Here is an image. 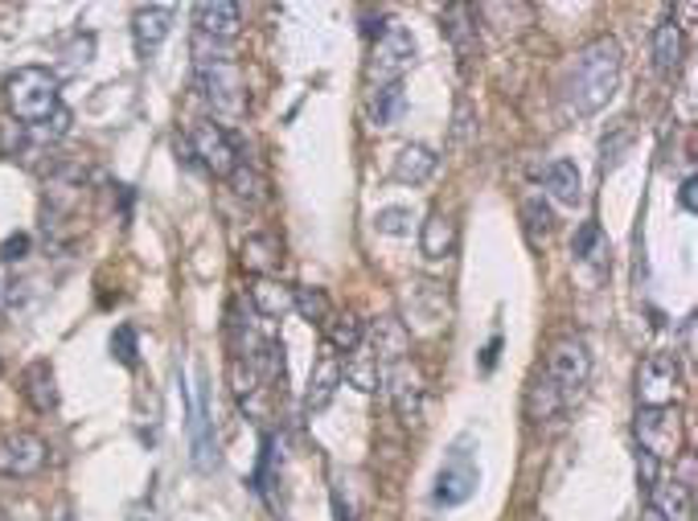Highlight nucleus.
<instances>
[{"instance_id": "f257e3e1", "label": "nucleus", "mask_w": 698, "mask_h": 521, "mask_svg": "<svg viewBox=\"0 0 698 521\" xmlns=\"http://www.w3.org/2000/svg\"><path fill=\"white\" fill-rule=\"evenodd\" d=\"M620 42L617 37H596L587 42L575 62H571L568 79H563V107L575 119H587L596 115L600 107H608V99L617 95L620 82Z\"/></svg>"}, {"instance_id": "f03ea898", "label": "nucleus", "mask_w": 698, "mask_h": 521, "mask_svg": "<svg viewBox=\"0 0 698 521\" xmlns=\"http://www.w3.org/2000/svg\"><path fill=\"white\" fill-rule=\"evenodd\" d=\"M194 70H197V91L210 99V107L218 115H239L243 112V79H239V66L230 58V49L222 42L210 37H197L194 42Z\"/></svg>"}, {"instance_id": "7ed1b4c3", "label": "nucleus", "mask_w": 698, "mask_h": 521, "mask_svg": "<svg viewBox=\"0 0 698 521\" xmlns=\"http://www.w3.org/2000/svg\"><path fill=\"white\" fill-rule=\"evenodd\" d=\"M4 99L21 124H46L58 112V74H49L46 66H21L4 82Z\"/></svg>"}, {"instance_id": "20e7f679", "label": "nucleus", "mask_w": 698, "mask_h": 521, "mask_svg": "<svg viewBox=\"0 0 698 521\" xmlns=\"http://www.w3.org/2000/svg\"><path fill=\"white\" fill-rule=\"evenodd\" d=\"M481 485V468H477V448H472V436H460L453 443L448 460L439 464L436 473V501L439 506H465L472 493Z\"/></svg>"}, {"instance_id": "39448f33", "label": "nucleus", "mask_w": 698, "mask_h": 521, "mask_svg": "<svg viewBox=\"0 0 698 521\" xmlns=\"http://www.w3.org/2000/svg\"><path fill=\"white\" fill-rule=\"evenodd\" d=\"M547 378H551L559 394L568 398V407L584 394L587 378H592V349H587L584 337H563V341L551 345V354H547Z\"/></svg>"}, {"instance_id": "423d86ee", "label": "nucleus", "mask_w": 698, "mask_h": 521, "mask_svg": "<svg viewBox=\"0 0 698 521\" xmlns=\"http://www.w3.org/2000/svg\"><path fill=\"white\" fill-rule=\"evenodd\" d=\"M637 452H650L653 460H670L683 452V415L674 407H641L637 415Z\"/></svg>"}, {"instance_id": "0eeeda50", "label": "nucleus", "mask_w": 698, "mask_h": 521, "mask_svg": "<svg viewBox=\"0 0 698 521\" xmlns=\"http://www.w3.org/2000/svg\"><path fill=\"white\" fill-rule=\"evenodd\" d=\"M415 62V37L403 30L399 21H387V30L374 37L370 49V79L378 82H399Z\"/></svg>"}, {"instance_id": "6e6552de", "label": "nucleus", "mask_w": 698, "mask_h": 521, "mask_svg": "<svg viewBox=\"0 0 698 521\" xmlns=\"http://www.w3.org/2000/svg\"><path fill=\"white\" fill-rule=\"evenodd\" d=\"M683 382L678 354H650L637 370V398L641 407H674V394Z\"/></svg>"}, {"instance_id": "1a4fd4ad", "label": "nucleus", "mask_w": 698, "mask_h": 521, "mask_svg": "<svg viewBox=\"0 0 698 521\" xmlns=\"http://www.w3.org/2000/svg\"><path fill=\"white\" fill-rule=\"evenodd\" d=\"M190 452H194L197 473H214V468H218V436H214L210 391H206V382H197L194 394H190Z\"/></svg>"}, {"instance_id": "9d476101", "label": "nucleus", "mask_w": 698, "mask_h": 521, "mask_svg": "<svg viewBox=\"0 0 698 521\" xmlns=\"http://www.w3.org/2000/svg\"><path fill=\"white\" fill-rule=\"evenodd\" d=\"M190 144H194V157L210 169L214 177H230V173L239 169V161H243L234 136H230L222 124H214V119H206V124H197V128L190 131Z\"/></svg>"}, {"instance_id": "9b49d317", "label": "nucleus", "mask_w": 698, "mask_h": 521, "mask_svg": "<svg viewBox=\"0 0 698 521\" xmlns=\"http://www.w3.org/2000/svg\"><path fill=\"white\" fill-rule=\"evenodd\" d=\"M46 456H49L46 440H37L33 431H9V436H0V476H16V481L37 476L46 468Z\"/></svg>"}, {"instance_id": "f8f14e48", "label": "nucleus", "mask_w": 698, "mask_h": 521, "mask_svg": "<svg viewBox=\"0 0 698 521\" xmlns=\"http://www.w3.org/2000/svg\"><path fill=\"white\" fill-rule=\"evenodd\" d=\"M387 394H390V403H394V415H399L407 427H420L423 424V410H427V391H423L420 370H411L407 361L390 366V370H387Z\"/></svg>"}, {"instance_id": "ddd939ff", "label": "nucleus", "mask_w": 698, "mask_h": 521, "mask_svg": "<svg viewBox=\"0 0 698 521\" xmlns=\"http://www.w3.org/2000/svg\"><path fill=\"white\" fill-rule=\"evenodd\" d=\"M362 345H366L374 358L390 370V366L407 361V354H411V333H407V325L399 321V316H378V321L366 328Z\"/></svg>"}, {"instance_id": "4468645a", "label": "nucleus", "mask_w": 698, "mask_h": 521, "mask_svg": "<svg viewBox=\"0 0 698 521\" xmlns=\"http://www.w3.org/2000/svg\"><path fill=\"white\" fill-rule=\"evenodd\" d=\"M169 33H173V9H169V4L136 9V16H131V42H136V54H140V58H152V54L164 46Z\"/></svg>"}, {"instance_id": "2eb2a0df", "label": "nucleus", "mask_w": 698, "mask_h": 521, "mask_svg": "<svg viewBox=\"0 0 698 521\" xmlns=\"http://www.w3.org/2000/svg\"><path fill=\"white\" fill-rule=\"evenodd\" d=\"M197 37H214V42H230L234 33L243 30V9L230 0H206L194 9Z\"/></svg>"}, {"instance_id": "dca6fc26", "label": "nucleus", "mask_w": 698, "mask_h": 521, "mask_svg": "<svg viewBox=\"0 0 698 521\" xmlns=\"http://www.w3.org/2000/svg\"><path fill=\"white\" fill-rule=\"evenodd\" d=\"M439 25H444V37L453 42V54L460 58V70H469L472 58H477V25H472V9L469 4H448L444 16H439Z\"/></svg>"}, {"instance_id": "f3484780", "label": "nucleus", "mask_w": 698, "mask_h": 521, "mask_svg": "<svg viewBox=\"0 0 698 521\" xmlns=\"http://www.w3.org/2000/svg\"><path fill=\"white\" fill-rule=\"evenodd\" d=\"M21 394H25V403H30L37 415L58 410V374H54V366H49V361H33V366H25V374H21Z\"/></svg>"}, {"instance_id": "a211bd4d", "label": "nucleus", "mask_w": 698, "mask_h": 521, "mask_svg": "<svg viewBox=\"0 0 698 521\" xmlns=\"http://www.w3.org/2000/svg\"><path fill=\"white\" fill-rule=\"evenodd\" d=\"M337 386H342V361H337V354L329 349V354H321V361L312 366L309 394H305V410H309V415H321V410L333 403Z\"/></svg>"}, {"instance_id": "6ab92c4d", "label": "nucleus", "mask_w": 698, "mask_h": 521, "mask_svg": "<svg viewBox=\"0 0 698 521\" xmlns=\"http://www.w3.org/2000/svg\"><path fill=\"white\" fill-rule=\"evenodd\" d=\"M563 410H568V398H563L559 386L547 378V370H538V374L530 378V386H526V419H530V424H547V419H559Z\"/></svg>"}, {"instance_id": "aec40b11", "label": "nucleus", "mask_w": 698, "mask_h": 521, "mask_svg": "<svg viewBox=\"0 0 698 521\" xmlns=\"http://www.w3.org/2000/svg\"><path fill=\"white\" fill-rule=\"evenodd\" d=\"M342 382L357 386L362 394H374V391H387V366L374 358L366 345H357L354 354L345 358L342 366Z\"/></svg>"}, {"instance_id": "412c9836", "label": "nucleus", "mask_w": 698, "mask_h": 521, "mask_svg": "<svg viewBox=\"0 0 698 521\" xmlns=\"http://www.w3.org/2000/svg\"><path fill=\"white\" fill-rule=\"evenodd\" d=\"M650 506L670 521H690L695 518V489L686 481H657V489L650 493Z\"/></svg>"}, {"instance_id": "4be33fe9", "label": "nucleus", "mask_w": 698, "mask_h": 521, "mask_svg": "<svg viewBox=\"0 0 698 521\" xmlns=\"http://www.w3.org/2000/svg\"><path fill=\"white\" fill-rule=\"evenodd\" d=\"M436 169H439V157L427 144H403L390 173H394V181H403V185H423Z\"/></svg>"}, {"instance_id": "5701e85b", "label": "nucleus", "mask_w": 698, "mask_h": 521, "mask_svg": "<svg viewBox=\"0 0 698 521\" xmlns=\"http://www.w3.org/2000/svg\"><path fill=\"white\" fill-rule=\"evenodd\" d=\"M251 304L267 321H284L293 312V288H284L279 279H255L251 283Z\"/></svg>"}, {"instance_id": "b1692460", "label": "nucleus", "mask_w": 698, "mask_h": 521, "mask_svg": "<svg viewBox=\"0 0 698 521\" xmlns=\"http://www.w3.org/2000/svg\"><path fill=\"white\" fill-rule=\"evenodd\" d=\"M653 66H657V74H674L683 66V25L678 21H662L653 30Z\"/></svg>"}, {"instance_id": "393cba45", "label": "nucleus", "mask_w": 698, "mask_h": 521, "mask_svg": "<svg viewBox=\"0 0 698 521\" xmlns=\"http://www.w3.org/2000/svg\"><path fill=\"white\" fill-rule=\"evenodd\" d=\"M542 185H547L554 201H563V206H575V201L584 197V181H580V169L571 161L547 164V169H542Z\"/></svg>"}, {"instance_id": "a878e982", "label": "nucleus", "mask_w": 698, "mask_h": 521, "mask_svg": "<svg viewBox=\"0 0 698 521\" xmlns=\"http://www.w3.org/2000/svg\"><path fill=\"white\" fill-rule=\"evenodd\" d=\"M325 337L333 354H354L362 337H366V321L357 312H333L325 321Z\"/></svg>"}, {"instance_id": "bb28decb", "label": "nucleus", "mask_w": 698, "mask_h": 521, "mask_svg": "<svg viewBox=\"0 0 698 521\" xmlns=\"http://www.w3.org/2000/svg\"><path fill=\"white\" fill-rule=\"evenodd\" d=\"M420 246L427 259H448L456 246V227L453 218H444L439 210L427 213V222H423V234H420Z\"/></svg>"}, {"instance_id": "cd10ccee", "label": "nucleus", "mask_w": 698, "mask_h": 521, "mask_svg": "<svg viewBox=\"0 0 698 521\" xmlns=\"http://www.w3.org/2000/svg\"><path fill=\"white\" fill-rule=\"evenodd\" d=\"M279 259H284V255H279V239H272V234H251L243 243V267L255 271L260 279H272Z\"/></svg>"}, {"instance_id": "c85d7f7f", "label": "nucleus", "mask_w": 698, "mask_h": 521, "mask_svg": "<svg viewBox=\"0 0 698 521\" xmlns=\"http://www.w3.org/2000/svg\"><path fill=\"white\" fill-rule=\"evenodd\" d=\"M227 181H230V189L243 197V201H251V206H263V201H267V181H263V173L255 164L239 161V169H234Z\"/></svg>"}, {"instance_id": "c756f323", "label": "nucleus", "mask_w": 698, "mask_h": 521, "mask_svg": "<svg viewBox=\"0 0 698 521\" xmlns=\"http://www.w3.org/2000/svg\"><path fill=\"white\" fill-rule=\"evenodd\" d=\"M293 309L312 321V325H325L329 316H333V304H329L325 288H293Z\"/></svg>"}, {"instance_id": "7c9ffc66", "label": "nucleus", "mask_w": 698, "mask_h": 521, "mask_svg": "<svg viewBox=\"0 0 698 521\" xmlns=\"http://www.w3.org/2000/svg\"><path fill=\"white\" fill-rule=\"evenodd\" d=\"M403 112H407L403 82H387V86H378V95H374V119H378V124H394Z\"/></svg>"}, {"instance_id": "2f4dec72", "label": "nucleus", "mask_w": 698, "mask_h": 521, "mask_svg": "<svg viewBox=\"0 0 698 521\" xmlns=\"http://www.w3.org/2000/svg\"><path fill=\"white\" fill-rule=\"evenodd\" d=\"M608 255V243H604V230L596 222H584L580 234H575V259L584 263H600Z\"/></svg>"}, {"instance_id": "473e14b6", "label": "nucleus", "mask_w": 698, "mask_h": 521, "mask_svg": "<svg viewBox=\"0 0 698 521\" xmlns=\"http://www.w3.org/2000/svg\"><path fill=\"white\" fill-rule=\"evenodd\" d=\"M522 218H526V234H530V243H538V239H547V234H551V206H547L542 197H530V201L522 206Z\"/></svg>"}, {"instance_id": "72a5a7b5", "label": "nucleus", "mask_w": 698, "mask_h": 521, "mask_svg": "<svg viewBox=\"0 0 698 521\" xmlns=\"http://www.w3.org/2000/svg\"><path fill=\"white\" fill-rule=\"evenodd\" d=\"M136 354H140V341H136V328L131 325H119L112 333V358L119 361V366H136Z\"/></svg>"}, {"instance_id": "f704fd0d", "label": "nucleus", "mask_w": 698, "mask_h": 521, "mask_svg": "<svg viewBox=\"0 0 698 521\" xmlns=\"http://www.w3.org/2000/svg\"><path fill=\"white\" fill-rule=\"evenodd\" d=\"M374 227L382 230V234H411V210H403V206L378 210L374 213Z\"/></svg>"}, {"instance_id": "c9c22d12", "label": "nucleus", "mask_w": 698, "mask_h": 521, "mask_svg": "<svg viewBox=\"0 0 698 521\" xmlns=\"http://www.w3.org/2000/svg\"><path fill=\"white\" fill-rule=\"evenodd\" d=\"M91 54H95V37H91V33L82 37V33H79V37H75V46L62 49L58 58H66V70H79V66L91 62Z\"/></svg>"}, {"instance_id": "e433bc0d", "label": "nucleus", "mask_w": 698, "mask_h": 521, "mask_svg": "<svg viewBox=\"0 0 698 521\" xmlns=\"http://www.w3.org/2000/svg\"><path fill=\"white\" fill-rule=\"evenodd\" d=\"M662 460H653L650 452H637V481H641V489L653 493L657 489V481H662Z\"/></svg>"}, {"instance_id": "4c0bfd02", "label": "nucleus", "mask_w": 698, "mask_h": 521, "mask_svg": "<svg viewBox=\"0 0 698 521\" xmlns=\"http://www.w3.org/2000/svg\"><path fill=\"white\" fill-rule=\"evenodd\" d=\"M66 131H70V112H66V107H58V112H54V115L46 119V128H42V136H46V140H62Z\"/></svg>"}, {"instance_id": "58836bf2", "label": "nucleus", "mask_w": 698, "mask_h": 521, "mask_svg": "<svg viewBox=\"0 0 698 521\" xmlns=\"http://www.w3.org/2000/svg\"><path fill=\"white\" fill-rule=\"evenodd\" d=\"M25 251H30V239H25V234H13V239H4V243H0V263L25 259Z\"/></svg>"}, {"instance_id": "ea45409f", "label": "nucleus", "mask_w": 698, "mask_h": 521, "mask_svg": "<svg viewBox=\"0 0 698 521\" xmlns=\"http://www.w3.org/2000/svg\"><path fill=\"white\" fill-rule=\"evenodd\" d=\"M678 206H683L686 213H695V206H698V181L695 177L683 181V189H678Z\"/></svg>"}, {"instance_id": "a19ab883", "label": "nucleus", "mask_w": 698, "mask_h": 521, "mask_svg": "<svg viewBox=\"0 0 698 521\" xmlns=\"http://www.w3.org/2000/svg\"><path fill=\"white\" fill-rule=\"evenodd\" d=\"M497 349H502V341L493 337V341L485 345V370H493V361H497Z\"/></svg>"}, {"instance_id": "79ce46f5", "label": "nucleus", "mask_w": 698, "mask_h": 521, "mask_svg": "<svg viewBox=\"0 0 698 521\" xmlns=\"http://www.w3.org/2000/svg\"><path fill=\"white\" fill-rule=\"evenodd\" d=\"M641 521H670V518H662V513H657L653 506H645V509H641Z\"/></svg>"}, {"instance_id": "37998d69", "label": "nucleus", "mask_w": 698, "mask_h": 521, "mask_svg": "<svg viewBox=\"0 0 698 521\" xmlns=\"http://www.w3.org/2000/svg\"><path fill=\"white\" fill-rule=\"evenodd\" d=\"M333 509H337V521H354L350 518V509L342 506V497H333Z\"/></svg>"}, {"instance_id": "c03bdc74", "label": "nucleus", "mask_w": 698, "mask_h": 521, "mask_svg": "<svg viewBox=\"0 0 698 521\" xmlns=\"http://www.w3.org/2000/svg\"><path fill=\"white\" fill-rule=\"evenodd\" d=\"M0 374H4V366H0Z\"/></svg>"}, {"instance_id": "a18cd8bd", "label": "nucleus", "mask_w": 698, "mask_h": 521, "mask_svg": "<svg viewBox=\"0 0 698 521\" xmlns=\"http://www.w3.org/2000/svg\"><path fill=\"white\" fill-rule=\"evenodd\" d=\"M0 521H4V513H0Z\"/></svg>"}]
</instances>
